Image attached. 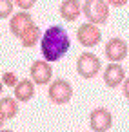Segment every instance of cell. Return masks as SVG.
I'll use <instances>...</instances> for the list:
<instances>
[{
  "label": "cell",
  "instance_id": "obj_14",
  "mask_svg": "<svg viewBox=\"0 0 129 132\" xmlns=\"http://www.w3.org/2000/svg\"><path fill=\"white\" fill-rule=\"evenodd\" d=\"M0 110L4 112L6 119H13L18 114V100L17 98H9V96L0 98Z\"/></svg>",
  "mask_w": 129,
  "mask_h": 132
},
{
  "label": "cell",
  "instance_id": "obj_5",
  "mask_svg": "<svg viewBox=\"0 0 129 132\" xmlns=\"http://www.w3.org/2000/svg\"><path fill=\"white\" fill-rule=\"evenodd\" d=\"M76 40L82 47H95L100 44L102 40V33H100V27L87 22V24H82L78 26L76 29Z\"/></svg>",
  "mask_w": 129,
  "mask_h": 132
},
{
  "label": "cell",
  "instance_id": "obj_13",
  "mask_svg": "<svg viewBox=\"0 0 129 132\" xmlns=\"http://www.w3.org/2000/svg\"><path fill=\"white\" fill-rule=\"evenodd\" d=\"M40 40H42V31H40V27L35 26V24H33L31 27H27V29L22 33V36H20V44H22V47H26V49L35 47Z\"/></svg>",
  "mask_w": 129,
  "mask_h": 132
},
{
  "label": "cell",
  "instance_id": "obj_22",
  "mask_svg": "<svg viewBox=\"0 0 129 132\" xmlns=\"http://www.w3.org/2000/svg\"><path fill=\"white\" fill-rule=\"evenodd\" d=\"M0 132H13V130H9V128H2Z\"/></svg>",
  "mask_w": 129,
  "mask_h": 132
},
{
  "label": "cell",
  "instance_id": "obj_12",
  "mask_svg": "<svg viewBox=\"0 0 129 132\" xmlns=\"http://www.w3.org/2000/svg\"><path fill=\"white\" fill-rule=\"evenodd\" d=\"M35 96V81L33 80H18V83L15 85V98L18 101L27 103L31 98Z\"/></svg>",
  "mask_w": 129,
  "mask_h": 132
},
{
  "label": "cell",
  "instance_id": "obj_6",
  "mask_svg": "<svg viewBox=\"0 0 129 132\" xmlns=\"http://www.w3.org/2000/svg\"><path fill=\"white\" fill-rule=\"evenodd\" d=\"M104 53H105V58L109 62H114V63H120L122 60L127 58V53H129V47L125 44V40L118 38V36H113L107 40L105 47H104Z\"/></svg>",
  "mask_w": 129,
  "mask_h": 132
},
{
  "label": "cell",
  "instance_id": "obj_3",
  "mask_svg": "<svg viewBox=\"0 0 129 132\" xmlns=\"http://www.w3.org/2000/svg\"><path fill=\"white\" fill-rule=\"evenodd\" d=\"M47 98L55 105H66V103H69L71 98H73V87H71V83L66 81V80H62V78L53 80L49 83V87H47Z\"/></svg>",
  "mask_w": 129,
  "mask_h": 132
},
{
  "label": "cell",
  "instance_id": "obj_2",
  "mask_svg": "<svg viewBox=\"0 0 129 132\" xmlns=\"http://www.w3.org/2000/svg\"><path fill=\"white\" fill-rule=\"evenodd\" d=\"M82 13L91 24L102 26L109 20V4L105 0H85L82 4Z\"/></svg>",
  "mask_w": 129,
  "mask_h": 132
},
{
  "label": "cell",
  "instance_id": "obj_10",
  "mask_svg": "<svg viewBox=\"0 0 129 132\" xmlns=\"http://www.w3.org/2000/svg\"><path fill=\"white\" fill-rule=\"evenodd\" d=\"M31 26H33V16L29 15V11H18V13H15V15L11 16V20H9V31H11V35L17 36V38H20L22 33H24L27 27H31Z\"/></svg>",
  "mask_w": 129,
  "mask_h": 132
},
{
  "label": "cell",
  "instance_id": "obj_20",
  "mask_svg": "<svg viewBox=\"0 0 129 132\" xmlns=\"http://www.w3.org/2000/svg\"><path fill=\"white\" fill-rule=\"evenodd\" d=\"M4 121H6V116H4L2 110H0V130H2V127H4Z\"/></svg>",
  "mask_w": 129,
  "mask_h": 132
},
{
  "label": "cell",
  "instance_id": "obj_17",
  "mask_svg": "<svg viewBox=\"0 0 129 132\" xmlns=\"http://www.w3.org/2000/svg\"><path fill=\"white\" fill-rule=\"evenodd\" d=\"M15 4H17L22 11H29V9L37 4V0H15Z\"/></svg>",
  "mask_w": 129,
  "mask_h": 132
},
{
  "label": "cell",
  "instance_id": "obj_16",
  "mask_svg": "<svg viewBox=\"0 0 129 132\" xmlns=\"http://www.w3.org/2000/svg\"><path fill=\"white\" fill-rule=\"evenodd\" d=\"M2 83H4V85H8V87H13V89H15V85L18 83V78H17V74H15V72L6 71V72L2 74Z\"/></svg>",
  "mask_w": 129,
  "mask_h": 132
},
{
  "label": "cell",
  "instance_id": "obj_15",
  "mask_svg": "<svg viewBox=\"0 0 129 132\" xmlns=\"http://www.w3.org/2000/svg\"><path fill=\"white\" fill-rule=\"evenodd\" d=\"M13 16V0H0V20Z\"/></svg>",
  "mask_w": 129,
  "mask_h": 132
},
{
  "label": "cell",
  "instance_id": "obj_18",
  "mask_svg": "<svg viewBox=\"0 0 129 132\" xmlns=\"http://www.w3.org/2000/svg\"><path fill=\"white\" fill-rule=\"evenodd\" d=\"M105 2L109 4V7H124L129 0H105Z\"/></svg>",
  "mask_w": 129,
  "mask_h": 132
},
{
  "label": "cell",
  "instance_id": "obj_8",
  "mask_svg": "<svg viewBox=\"0 0 129 132\" xmlns=\"http://www.w3.org/2000/svg\"><path fill=\"white\" fill-rule=\"evenodd\" d=\"M29 76L37 85H49L53 78V69L46 60H35L29 67Z\"/></svg>",
  "mask_w": 129,
  "mask_h": 132
},
{
  "label": "cell",
  "instance_id": "obj_11",
  "mask_svg": "<svg viewBox=\"0 0 129 132\" xmlns=\"http://www.w3.org/2000/svg\"><path fill=\"white\" fill-rule=\"evenodd\" d=\"M58 13H60L62 20L75 22L82 15V4H80V0H62V4L58 7Z\"/></svg>",
  "mask_w": 129,
  "mask_h": 132
},
{
  "label": "cell",
  "instance_id": "obj_9",
  "mask_svg": "<svg viewBox=\"0 0 129 132\" xmlns=\"http://www.w3.org/2000/svg\"><path fill=\"white\" fill-rule=\"evenodd\" d=\"M102 78H104V83H105L109 89H116L118 85L124 83V80H125V71H124V67H122L120 63L109 62V65H105V69H104Z\"/></svg>",
  "mask_w": 129,
  "mask_h": 132
},
{
  "label": "cell",
  "instance_id": "obj_21",
  "mask_svg": "<svg viewBox=\"0 0 129 132\" xmlns=\"http://www.w3.org/2000/svg\"><path fill=\"white\" fill-rule=\"evenodd\" d=\"M2 90H4V83H2V78H0V98H2Z\"/></svg>",
  "mask_w": 129,
  "mask_h": 132
},
{
  "label": "cell",
  "instance_id": "obj_1",
  "mask_svg": "<svg viewBox=\"0 0 129 132\" xmlns=\"http://www.w3.org/2000/svg\"><path fill=\"white\" fill-rule=\"evenodd\" d=\"M42 56L46 62L53 63V62H58L71 47V40H69V35L64 27L60 26H51L44 31L42 35Z\"/></svg>",
  "mask_w": 129,
  "mask_h": 132
},
{
  "label": "cell",
  "instance_id": "obj_4",
  "mask_svg": "<svg viewBox=\"0 0 129 132\" xmlns=\"http://www.w3.org/2000/svg\"><path fill=\"white\" fill-rule=\"evenodd\" d=\"M100 58L93 53H82L76 58V72L84 78V80H91L100 72Z\"/></svg>",
  "mask_w": 129,
  "mask_h": 132
},
{
  "label": "cell",
  "instance_id": "obj_19",
  "mask_svg": "<svg viewBox=\"0 0 129 132\" xmlns=\"http://www.w3.org/2000/svg\"><path fill=\"white\" fill-rule=\"evenodd\" d=\"M122 92H124V96L129 100V76L124 80V83H122Z\"/></svg>",
  "mask_w": 129,
  "mask_h": 132
},
{
  "label": "cell",
  "instance_id": "obj_7",
  "mask_svg": "<svg viewBox=\"0 0 129 132\" xmlns=\"http://www.w3.org/2000/svg\"><path fill=\"white\" fill-rule=\"evenodd\" d=\"M89 127L93 132H107L113 127V114L105 107H98L89 114Z\"/></svg>",
  "mask_w": 129,
  "mask_h": 132
}]
</instances>
